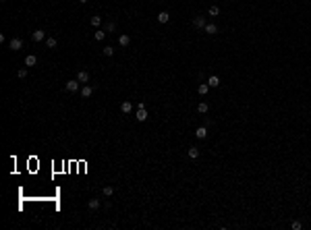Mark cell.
Instances as JSON below:
<instances>
[{
	"label": "cell",
	"instance_id": "1",
	"mask_svg": "<svg viewBox=\"0 0 311 230\" xmlns=\"http://www.w3.org/2000/svg\"><path fill=\"white\" fill-rule=\"evenodd\" d=\"M137 120H139V122H145V120H147V110H145V106H143V104H139Z\"/></svg>",
	"mask_w": 311,
	"mask_h": 230
},
{
	"label": "cell",
	"instance_id": "2",
	"mask_svg": "<svg viewBox=\"0 0 311 230\" xmlns=\"http://www.w3.org/2000/svg\"><path fill=\"white\" fill-rule=\"evenodd\" d=\"M31 37H33V42H44L46 39V31L44 29H35L33 33H31Z\"/></svg>",
	"mask_w": 311,
	"mask_h": 230
},
{
	"label": "cell",
	"instance_id": "3",
	"mask_svg": "<svg viewBox=\"0 0 311 230\" xmlns=\"http://www.w3.org/2000/svg\"><path fill=\"white\" fill-rule=\"evenodd\" d=\"M9 46H11V50H21V48H23V39H19V37H12L11 42H9Z\"/></svg>",
	"mask_w": 311,
	"mask_h": 230
},
{
	"label": "cell",
	"instance_id": "4",
	"mask_svg": "<svg viewBox=\"0 0 311 230\" xmlns=\"http://www.w3.org/2000/svg\"><path fill=\"white\" fill-rule=\"evenodd\" d=\"M67 89H69V91H79V79L67 81Z\"/></svg>",
	"mask_w": 311,
	"mask_h": 230
},
{
	"label": "cell",
	"instance_id": "5",
	"mask_svg": "<svg viewBox=\"0 0 311 230\" xmlns=\"http://www.w3.org/2000/svg\"><path fill=\"white\" fill-rule=\"evenodd\" d=\"M195 137L197 139H206L207 137V129L206 127H197L195 129Z\"/></svg>",
	"mask_w": 311,
	"mask_h": 230
},
{
	"label": "cell",
	"instance_id": "6",
	"mask_svg": "<svg viewBox=\"0 0 311 230\" xmlns=\"http://www.w3.org/2000/svg\"><path fill=\"white\" fill-rule=\"evenodd\" d=\"M77 79H79V83H87L89 81V73L87 70H79L77 73Z\"/></svg>",
	"mask_w": 311,
	"mask_h": 230
},
{
	"label": "cell",
	"instance_id": "7",
	"mask_svg": "<svg viewBox=\"0 0 311 230\" xmlns=\"http://www.w3.org/2000/svg\"><path fill=\"white\" fill-rule=\"evenodd\" d=\"M193 25H195V27H199V29H203V27H206V17H195V19H193Z\"/></svg>",
	"mask_w": 311,
	"mask_h": 230
},
{
	"label": "cell",
	"instance_id": "8",
	"mask_svg": "<svg viewBox=\"0 0 311 230\" xmlns=\"http://www.w3.org/2000/svg\"><path fill=\"white\" fill-rule=\"evenodd\" d=\"M170 21V15L166 11H162V12H158V23H168Z\"/></svg>",
	"mask_w": 311,
	"mask_h": 230
},
{
	"label": "cell",
	"instance_id": "9",
	"mask_svg": "<svg viewBox=\"0 0 311 230\" xmlns=\"http://www.w3.org/2000/svg\"><path fill=\"white\" fill-rule=\"evenodd\" d=\"M35 62H37V58H35L33 54H27V56H25V67H33Z\"/></svg>",
	"mask_w": 311,
	"mask_h": 230
},
{
	"label": "cell",
	"instance_id": "10",
	"mask_svg": "<svg viewBox=\"0 0 311 230\" xmlns=\"http://www.w3.org/2000/svg\"><path fill=\"white\" fill-rule=\"evenodd\" d=\"M92 93H93V87L92 85H85V87L81 89V98H89Z\"/></svg>",
	"mask_w": 311,
	"mask_h": 230
},
{
	"label": "cell",
	"instance_id": "11",
	"mask_svg": "<svg viewBox=\"0 0 311 230\" xmlns=\"http://www.w3.org/2000/svg\"><path fill=\"white\" fill-rule=\"evenodd\" d=\"M203 29H206V33H209V35L218 33V27H216V25H214V23H207L206 27H203Z\"/></svg>",
	"mask_w": 311,
	"mask_h": 230
},
{
	"label": "cell",
	"instance_id": "12",
	"mask_svg": "<svg viewBox=\"0 0 311 230\" xmlns=\"http://www.w3.org/2000/svg\"><path fill=\"white\" fill-rule=\"evenodd\" d=\"M207 85H209V87H218V85H220V77H216V75H212V77L207 79Z\"/></svg>",
	"mask_w": 311,
	"mask_h": 230
},
{
	"label": "cell",
	"instance_id": "13",
	"mask_svg": "<svg viewBox=\"0 0 311 230\" xmlns=\"http://www.w3.org/2000/svg\"><path fill=\"white\" fill-rule=\"evenodd\" d=\"M118 44H120V46H129V44H131V37H129L127 33H123L120 37H118Z\"/></svg>",
	"mask_w": 311,
	"mask_h": 230
},
{
	"label": "cell",
	"instance_id": "14",
	"mask_svg": "<svg viewBox=\"0 0 311 230\" xmlns=\"http://www.w3.org/2000/svg\"><path fill=\"white\" fill-rule=\"evenodd\" d=\"M120 110H123L125 114H129V112L133 110V104H131V102H123V104H120Z\"/></svg>",
	"mask_w": 311,
	"mask_h": 230
},
{
	"label": "cell",
	"instance_id": "15",
	"mask_svg": "<svg viewBox=\"0 0 311 230\" xmlns=\"http://www.w3.org/2000/svg\"><path fill=\"white\" fill-rule=\"evenodd\" d=\"M197 91H199V95H206V93L209 91V85H207V83H201V85L197 87Z\"/></svg>",
	"mask_w": 311,
	"mask_h": 230
},
{
	"label": "cell",
	"instance_id": "16",
	"mask_svg": "<svg viewBox=\"0 0 311 230\" xmlns=\"http://www.w3.org/2000/svg\"><path fill=\"white\" fill-rule=\"evenodd\" d=\"M189 158H191V160H197V158H199V149H197V147H189Z\"/></svg>",
	"mask_w": 311,
	"mask_h": 230
},
{
	"label": "cell",
	"instance_id": "17",
	"mask_svg": "<svg viewBox=\"0 0 311 230\" xmlns=\"http://www.w3.org/2000/svg\"><path fill=\"white\" fill-rule=\"evenodd\" d=\"M207 110H209V106H207L206 102H201L199 106H197V112H199V114H206Z\"/></svg>",
	"mask_w": 311,
	"mask_h": 230
},
{
	"label": "cell",
	"instance_id": "18",
	"mask_svg": "<svg viewBox=\"0 0 311 230\" xmlns=\"http://www.w3.org/2000/svg\"><path fill=\"white\" fill-rule=\"evenodd\" d=\"M89 23H92L93 27H100V25H102V17H98V15H95V17H92V19H89Z\"/></svg>",
	"mask_w": 311,
	"mask_h": 230
},
{
	"label": "cell",
	"instance_id": "19",
	"mask_svg": "<svg viewBox=\"0 0 311 230\" xmlns=\"http://www.w3.org/2000/svg\"><path fill=\"white\" fill-rule=\"evenodd\" d=\"M87 207H89V209H98V207H100V201H98V199H89V201H87Z\"/></svg>",
	"mask_w": 311,
	"mask_h": 230
},
{
	"label": "cell",
	"instance_id": "20",
	"mask_svg": "<svg viewBox=\"0 0 311 230\" xmlns=\"http://www.w3.org/2000/svg\"><path fill=\"white\" fill-rule=\"evenodd\" d=\"M104 37H106V31H104V29H98V31H95V42H102Z\"/></svg>",
	"mask_w": 311,
	"mask_h": 230
},
{
	"label": "cell",
	"instance_id": "21",
	"mask_svg": "<svg viewBox=\"0 0 311 230\" xmlns=\"http://www.w3.org/2000/svg\"><path fill=\"white\" fill-rule=\"evenodd\" d=\"M114 29H116V23H114V21L106 23V27H104V31H106V33H108V31H114Z\"/></svg>",
	"mask_w": 311,
	"mask_h": 230
},
{
	"label": "cell",
	"instance_id": "22",
	"mask_svg": "<svg viewBox=\"0 0 311 230\" xmlns=\"http://www.w3.org/2000/svg\"><path fill=\"white\" fill-rule=\"evenodd\" d=\"M106 197H112V193H114V187H104V191H102Z\"/></svg>",
	"mask_w": 311,
	"mask_h": 230
},
{
	"label": "cell",
	"instance_id": "23",
	"mask_svg": "<svg viewBox=\"0 0 311 230\" xmlns=\"http://www.w3.org/2000/svg\"><path fill=\"white\" fill-rule=\"evenodd\" d=\"M46 46L48 48H56V39H54V37H46Z\"/></svg>",
	"mask_w": 311,
	"mask_h": 230
},
{
	"label": "cell",
	"instance_id": "24",
	"mask_svg": "<svg viewBox=\"0 0 311 230\" xmlns=\"http://www.w3.org/2000/svg\"><path fill=\"white\" fill-rule=\"evenodd\" d=\"M207 12H209V17H216V15H220V9H218V6H209V11H207Z\"/></svg>",
	"mask_w": 311,
	"mask_h": 230
},
{
	"label": "cell",
	"instance_id": "25",
	"mask_svg": "<svg viewBox=\"0 0 311 230\" xmlns=\"http://www.w3.org/2000/svg\"><path fill=\"white\" fill-rule=\"evenodd\" d=\"M102 52H104V56H112V54H114V50H112V46H106V48L102 50Z\"/></svg>",
	"mask_w": 311,
	"mask_h": 230
},
{
	"label": "cell",
	"instance_id": "26",
	"mask_svg": "<svg viewBox=\"0 0 311 230\" xmlns=\"http://www.w3.org/2000/svg\"><path fill=\"white\" fill-rule=\"evenodd\" d=\"M290 228H292V230H301V228H303V224H301V222H297V220H295V222H292V224H290Z\"/></svg>",
	"mask_w": 311,
	"mask_h": 230
},
{
	"label": "cell",
	"instance_id": "27",
	"mask_svg": "<svg viewBox=\"0 0 311 230\" xmlns=\"http://www.w3.org/2000/svg\"><path fill=\"white\" fill-rule=\"evenodd\" d=\"M19 77H21V79H25V77H27V69H21V70H19Z\"/></svg>",
	"mask_w": 311,
	"mask_h": 230
},
{
	"label": "cell",
	"instance_id": "28",
	"mask_svg": "<svg viewBox=\"0 0 311 230\" xmlns=\"http://www.w3.org/2000/svg\"><path fill=\"white\" fill-rule=\"evenodd\" d=\"M79 2H81V4H85V2H87V0H79Z\"/></svg>",
	"mask_w": 311,
	"mask_h": 230
},
{
	"label": "cell",
	"instance_id": "29",
	"mask_svg": "<svg viewBox=\"0 0 311 230\" xmlns=\"http://www.w3.org/2000/svg\"><path fill=\"white\" fill-rule=\"evenodd\" d=\"M2 2H4V0H2Z\"/></svg>",
	"mask_w": 311,
	"mask_h": 230
}]
</instances>
